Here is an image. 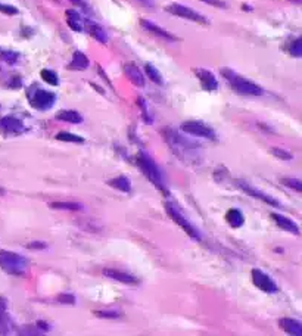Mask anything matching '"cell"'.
<instances>
[{"label":"cell","instance_id":"6da1fadb","mask_svg":"<svg viewBox=\"0 0 302 336\" xmlns=\"http://www.w3.org/2000/svg\"><path fill=\"white\" fill-rule=\"evenodd\" d=\"M137 165L140 167L142 173L151 180L159 192H162L164 195H168V187L167 183H165V177H164V174H162V171L159 170V167L156 165V162L152 159L148 153L140 152V153L137 155Z\"/></svg>","mask_w":302,"mask_h":336},{"label":"cell","instance_id":"7a4b0ae2","mask_svg":"<svg viewBox=\"0 0 302 336\" xmlns=\"http://www.w3.org/2000/svg\"><path fill=\"white\" fill-rule=\"evenodd\" d=\"M221 74L230 83V86L235 89L236 92L240 93V95H245V96H261L264 93V90L258 84H255L251 80L236 74L235 71L230 69V68H223Z\"/></svg>","mask_w":302,"mask_h":336},{"label":"cell","instance_id":"3957f363","mask_svg":"<svg viewBox=\"0 0 302 336\" xmlns=\"http://www.w3.org/2000/svg\"><path fill=\"white\" fill-rule=\"evenodd\" d=\"M162 136L165 137V140H167V143L169 145V148L174 151V153H176L177 156H180L182 159L185 158V153L186 155H189V153L192 155V153H195V152L199 149V145H198V143L190 142L189 139L183 137L179 132L172 130V129H169V127H165V129L162 130Z\"/></svg>","mask_w":302,"mask_h":336},{"label":"cell","instance_id":"277c9868","mask_svg":"<svg viewBox=\"0 0 302 336\" xmlns=\"http://www.w3.org/2000/svg\"><path fill=\"white\" fill-rule=\"evenodd\" d=\"M27 258L24 255H19L17 252L0 249V267L8 274L22 276L27 269Z\"/></svg>","mask_w":302,"mask_h":336},{"label":"cell","instance_id":"5b68a950","mask_svg":"<svg viewBox=\"0 0 302 336\" xmlns=\"http://www.w3.org/2000/svg\"><path fill=\"white\" fill-rule=\"evenodd\" d=\"M165 211H167V214L169 216V219L172 220L174 223H177V224L185 230V233L189 236V237H192V239H195V240H201L199 230H198L189 220L186 219L185 216L180 213V209H179L174 203L167 202V203H165Z\"/></svg>","mask_w":302,"mask_h":336},{"label":"cell","instance_id":"8992f818","mask_svg":"<svg viewBox=\"0 0 302 336\" xmlns=\"http://www.w3.org/2000/svg\"><path fill=\"white\" fill-rule=\"evenodd\" d=\"M28 102L37 111H48L55 105L56 95L52 93V92H48V90L35 87V89L28 92Z\"/></svg>","mask_w":302,"mask_h":336},{"label":"cell","instance_id":"52a82bcc","mask_svg":"<svg viewBox=\"0 0 302 336\" xmlns=\"http://www.w3.org/2000/svg\"><path fill=\"white\" fill-rule=\"evenodd\" d=\"M182 132H185L187 135L195 136V137H202V139H208V140H215L217 135L214 132V129H211L209 125L203 124L202 121H185L180 125Z\"/></svg>","mask_w":302,"mask_h":336},{"label":"cell","instance_id":"ba28073f","mask_svg":"<svg viewBox=\"0 0 302 336\" xmlns=\"http://www.w3.org/2000/svg\"><path fill=\"white\" fill-rule=\"evenodd\" d=\"M168 14L171 15H176V17L185 18V19H189V21H193L196 24H202V25H206L208 24V19L201 15L199 12H196L195 9L189 8V6H185V5H180V3H172V5H168L165 8Z\"/></svg>","mask_w":302,"mask_h":336},{"label":"cell","instance_id":"9c48e42d","mask_svg":"<svg viewBox=\"0 0 302 336\" xmlns=\"http://www.w3.org/2000/svg\"><path fill=\"white\" fill-rule=\"evenodd\" d=\"M236 186H237L240 190H243L246 195H249V196L255 198V199H260V201L266 202V203H269V205L274 206V208H282V203L277 201V199H274L273 196H270L267 193H264L263 190L253 187V186L249 185V183L245 182V180H236Z\"/></svg>","mask_w":302,"mask_h":336},{"label":"cell","instance_id":"30bf717a","mask_svg":"<svg viewBox=\"0 0 302 336\" xmlns=\"http://www.w3.org/2000/svg\"><path fill=\"white\" fill-rule=\"evenodd\" d=\"M252 282L258 289H261L263 292L267 293H276L279 290V286L276 285V282L270 277L267 273H264L263 270L253 269L251 273Z\"/></svg>","mask_w":302,"mask_h":336},{"label":"cell","instance_id":"8fae6325","mask_svg":"<svg viewBox=\"0 0 302 336\" xmlns=\"http://www.w3.org/2000/svg\"><path fill=\"white\" fill-rule=\"evenodd\" d=\"M103 276L105 277H109L115 282H119V283H124V285H139V279L135 277L133 274L127 273V271H122V270H117V269H105L103 270Z\"/></svg>","mask_w":302,"mask_h":336},{"label":"cell","instance_id":"7c38bea8","mask_svg":"<svg viewBox=\"0 0 302 336\" xmlns=\"http://www.w3.org/2000/svg\"><path fill=\"white\" fill-rule=\"evenodd\" d=\"M195 74H196V77L199 78L202 87H203L205 90L214 92V90L219 89V81H217L215 75H214L211 71H208V69H205V68H196V69H195Z\"/></svg>","mask_w":302,"mask_h":336},{"label":"cell","instance_id":"4fadbf2b","mask_svg":"<svg viewBox=\"0 0 302 336\" xmlns=\"http://www.w3.org/2000/svg\"><path fill=\"white\" fill-rule=\"evenodd\" d=\"M0 129H3L6 133L11 135H19L25 132L24 122L17 117H3L0 119Z\"/></svg>","mask_w":302,"mask_h":336},{"label":"cell","instance_id":"5bb4252c","mask_svg":"<svg viewBox=\"0 0 302 336\" xmlns=\"http://www.w3.org/2000/svg\"><path fill=\"white\" fill-rule=\"evenodd\" d=\"M140 25H142L145 30H148L149 33L155 34L156 37H161V38H164V40H167V41H177V40H179V37H176L174 34H171L169 31H167V30L161 28L159 25L153 24L152 21L140 19Z\"/></svg>","mask_w":302,"mask_h":336},{"label":"cell","instance_id":"9a60e30c","mask_svg":"<svg viewBox=\"0 0 302 336\" xmlns=\"http://www.w3.org/2000/svg\"><path fill=\"white\" fill-rule=\"evenodd\" d=\"M271 219L274 220V223H276L280 229H283L286 232H290L292 235H299V227H298V224H296L293 220L287 219V217L282 216V214H276V213L271 214Z\"/></svg>","mask_w":302,"mask_h":336},{"label":"cell","instance_id":"2e32d148","mask_svg":"<svg viewBox=\"0 0 302 336\" xmlns=\"http://www.w3.org/2000/svg\"><path fill=\"white\" fill-rule=\"evenodd\" d=\"M11 329H12V321L8 314V303L6 300L0 298V333L6 335L11 332Z\"/></svg>","mask_w":302,"mask_h":336},{"label":"cell","instance_id":"e0dca14e","mask_svg":"<svg viewBox=\"0 0 302 336\" xmlns=\"http://www.w3.org/2000/svg\"><path fill=\"white\" fill-rule=\"evenodd\" d=\"M280 327L285 330L286 333L289 335H295V336H301L302 335V323L299 320L290 319V317H285L279 321Z\"/></svg>","mask_w":302,"mask_h":336},{"label":"cell","instance_id":"ac0fdd59","mask_svg":"<svg viewBox=\"0 0 302 336\" xmlns=\"http://www.w3.org/2000/svg\"><path fill=\"white\" fill-rule=\"evenodd\" d=\"M124 72H125L127 78L135 84V86H137V87H143V86H145V77H143V74L140 72V69L136 67V65L127 64V65L124 67Z\"/></svg>","mask_w":302,"mask_h":336},{"label":"cell","instance_id":"d6986e66","mask_svg":"<svg viewBox=\"0 0 302 336\" xmlns=\"http://www.w3.org/2000/svg\"><path fill=\"white\" fill-rule=\"evenodd\" d=\"M65 17H67L68 25H69V28H71L72 31H83L84 30L83 19H81V15H80L77 11H74V9H68Z\"/></svg>","mask_w":302,"mask_h":336},{"label":"cell","instance_id":"ffe728a7","mask_svg":"<svg viewBox=\"0 0 302 336\" xmlns=\"http://www.w3.org/2000/svg\"><path fill=\"white\" fill-rule=\"evenodd\" d=\"M85 27H87V31L90 33V35H93L98 41H101L103 45L108 43V34H106V31L102 28L99 24H96L93 21H87Z\"/></svg>","mask_w":302,"mask_h":336},{"label":"cell","instance_id":"44dd1931","mask_svg":"<svg viewBox=\"0 0 302 336\" xmlns=\"http://www.w3.org/2000/svg\"><path fill=\"white\" fill-rule=\"evenodd\" d=\"M226 221L232 226V227H242L243 226V223H245V216L242 214V211L240 209H237V208H230L229 211H227V214H226Z\"/></svg>","mask_w":302,"mask_h":336},{"label":"cell","instance_id":"7402d4cb","mask_svg":"<svg viewBox=\"0 0 302 336\" xmlns=\"http://www.w3.org/2000/svg\"><path fill=\"white\" fill-rule=\"evenodd\" d=\"M56 118L59 121H65V122H71V124H81L83 122L81 114L77 111H72V109H64V111L58 112Z\"/></svg>","mask_w":302,"mask_h":336},{"label":"cell","instance_id":"603a6c76","mask_svg":"<svg viewBox=\"0 0 302 336\" xmlns=\"http://www.w3.org/2000/svg\"><path fill=\"white\" fill-rule=\"evenodd\" d=\"M108 185L111 186V187H114V189H117V190H119V192H124V193H128V192L132 190V182H130V179L125 177V176H119V177H115V179L109 180Z\"/></svg>","mask_w":302,"mask_h":336},{"label":"cell","instance_id":"cb8c5ba5","mask_svg":"<svg viewBox=\"0 0 302 336\" xmlns=\"http://www.w3.org/2000/svg\"><path fill=\"white\" fill-rule=\"evenodd\" d=\"M89 67V58L84 55L83 52H74L72 55V61L69 64V68L72 69H78V71H83L85 68Z\"/></svg>","mask_w":302,"mask_h":336},{"label":"cell","instance_id":"d4e9b609","mask_svg":"<svg viewBox=\"0 0 302 336\" xmlns=\"http://www.w3.org/2000/svg\"><path fill=\"white\" fill-rule=\"evenodd\" d=\"M49 206L53 209H61V211H80L84 208L78 202H51Z\"/></svg>","mask_w":302,"mask_h":336},{"label":"cell","instance_id":"484cf974","mask_svg":"<svg viewBox=\"0 0 302 336\" xmlns=\"http://www.w3.org/2000/svg\"><path fill=\"white\" fill-rule=\"evenodd\" d=\"M145 71H146V74H148V77H149L151 81L158 84V86H162V84H164V78H162L161 72L153 67L152 64H146V65H145Z\"/></svg>","mask_w":302,"mask_h":336},{"label":"cell","instance_id":"4316f807","mask_svg":"<svg viewBox=\"0 0 302 336\" xmlns=\"http://www.w3.org/2000/svg\"><path fill=\"white\" fill-rule=\"evenodd\" d=\"M55 137H56V140H59V142H67V143H84V142H85L81 136L72 135V133H69V132H61V133H58Z\"/></svg>","mask_w":302,"mask_h":336},{"label":"cell","instance_id":"83f0119b","mask_svg":"<svg viewBox=\"0 0 302 336\" xmlns=\"http://www.w3.org/2000/svg\"><path fill=\"white\" fill-rule=\"evenodd\" d=\"M40 75H41L43 81H46V83L51 84V86H58V84H59L58 74H56L55 71H52V69H41V71H40Z\"/></svg>","mask_w":302,"mask_h":336},{"label":"cell","instance_id":"f1b7e54d","mask_svg":"<svg viewBox=\"0 0 302 336\" xmlns=\"http://www.w3.org/2000/svg\"><path fill=\"white\" fill-rule=\"evenodd\" d=\"M0 59L8 64H17L19 61V55L12 51H0Z\"/></svg>","mask_w":302,"mask_h":336},{"label":"cell","instance_id":"f546056e","mask_svg":"<svg viewBox=\"0 0 302 336\" xmlns=\"http://www.w3.org/2000/svg\"><path fill=\"white\" fill-rule=\"evenodd\" d=\"M95 316L99 317V319H119L121 317V313L115 311V310H102V311H95Z\"/></svg>","mask_w":302,"mask_h":336},{"label":"cell","instance_id":"4dcf8cb0","mask_svg":"<svg viewBox=\"0 0 302 336\" xmlns=\"http://www.w3.org/2000/svg\"><path fill=\"white\" fill-rule=\"evenodd\" d=\"M290 55H293L295 58H301L302 56V40L298 37L295 38L292 43H290V48H289Z\"/></svg>","mask_w":302,"mask_h":336},{"label":"cell","instance_id":"1f68e13d","mask_svg":"<svg viewBox=\"0 0 302 336\" xmlns=\"http://www.w3.org/2000/svg\"><path fill=\"white\" fill-rule=\"evenodd\" d=\"M282 183L289 189H293L296 192H302V182L299 179H282Z\"/></svg>","mask_w":302,"mask_h":336},{"label":"cell","instance_id":"d6a6232c","mask_svg":"<svg viewBox=\"0 0 302 336\" xmlns=\"http://www.w3.org/2000/svg\"><path fill=\"white\" fill-rule=\"evenodd\" d=\"M271 153L279 158V159H285V161H289V159H293V155L286 149H282V148H273L271 149Z\"/></svg>","mask_w":302,"mask_h":336},{"label":"cell","instance_id":"836d02e7","mask_svg":"<svg viewBox=\"0 0 302 336\" xmlns=\"http://www.w3.org/2000/svg\"><path fill=\"white\" fill-rule=\"evenodd\" d=\"M137 103H139V108L142 109V115H143L145 122H146V124H152L151 114L148 112V105H146L145 99H143V98H139V99H137Z\"/></svg>","mask_w":302,"mask_h":336},{"label":"cell","instance_id":"e575fe53","mask_svg":"<svg viewBox=\"0 0 302 336\" xmlns=\"http://www.w3.org/2000/svg\"><path fill=\"white\" fill-rule=\"evenodd\" d=\"M56 300H58V303L67 304V305H74L75 304V297L72 293H59Z\"/></svg>","mask_w":302,"mask_h":336},{"label":"cell","instance_id":"d590c367","mask_svg":"<svg viewBox=\"0 0 302 336\" xmlns=\"http://www.w3.org/2000/svg\"><path fill=\"white\" fill-rule=\"evenodd\" d=\"M0 12L5 14V15H18V9L15 6L3 5V3H0Z\"/></svg>","mask_w":302,"mask_h":336},{"label":"cell","instance_id":"8d00e7d4","mask_svg":"<svg viewBox=\"0 0 302 336\" xmlns=\"http://www.w3.org/2000/svg\"><path fill=\"white\" fill-rule=\"evenodd\" d=\"M201 2L206 3V5H211V6H214V8H221V9H226V8H227V3L223 2V0H201Z\"/></svg>","mask_w":302,"mask_h":336},{"label":"cell","instance_id":"74e56055","mask_svg":"<svg viewBox=\"0 0 302 336\" xmlns=\"http://www.w3.org/2000/svg\"><path fill=\"white\" fill-rule=\"evenodd\" d=\"M35 329H38V332L40 333H43V332H49L51 330V326H49V323L48 321H37L35 323Z\"/></svg>","mask_w":302,"mask_h":336},{"label":"cell","instance_id":"f35d334b","mask_svg":"<svg viewBox=\"0 0 302 336\" xmlns=\"http://www.w3.org/2000/svg\"><path fill=\"white\" fill-rule=\"evenodd\" d=\"M27 248H30V249H48V243H45V242H30V243H27Z\"/></svg>","mask_w":302,"mask_h":336},{"label":"cell","instance_id":"ab89813d","mask_svg":"<svg viewBox=\"0 0 302 336\" xmlns=\"http://www.w3.org/2000/svg\"><path fill=\"white\" fill-rule=\"evenodd\" d=\"M140 3H143L145 6H151V8H153V2L152 0H139Z\"/></svg>","mask_w":302,"mask_h":336},{"label":"cell","instance_id":"60d3db41","mask_svg":"<svg viewBox=\"0 0 302 336\" xmlns=\"http://www.w3.org/2000/svg\"><path fill=\"white\" fill-rule=\"evenodd\" d=\"M72 2H74L75 5H80V6H81V8H84V9H87V5L84 3L83 0H72Z\"/></svg>","mask_w":302,"mask_h":336},{"label":"cell","instance_id":"b9f144b4","mask_svg":"<svg viewBox=\"0 0 302 336\" xmlns=\"http://www.w3.org/2000/svg\"><path fill=\"white\" fill-rule=\"evenodd\" d=\"M292 2H295V3H301V0H292Z\"/></svg>","mask_w":302,"mask_h":336}]
</instances>
